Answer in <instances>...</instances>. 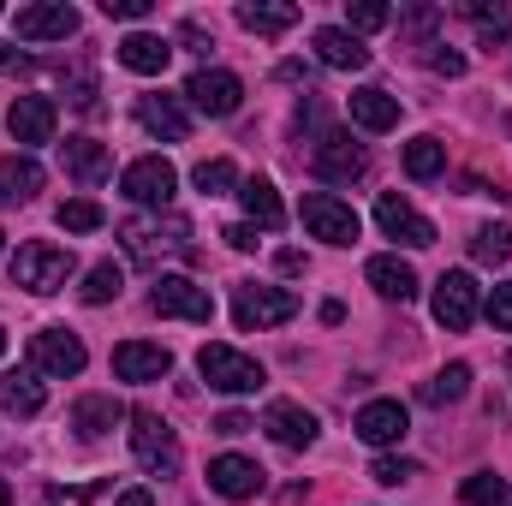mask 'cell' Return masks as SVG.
I'll use <instances>...</instances> for the list:
<instances>
[{
  "instance_id": "db71d44e",
  "label": "cell",
  "mask_w": 512,
  "mask_h": 506,
  "mask_svg": "<svg viewBox=\"0 0 512 506\" xmlns=\"http://www.w3.org/2000/svg\"><path fill=\"white\" fill-rule=\"evenodd\" d=\"M0 352H6V334H0Z\"/></svg>"
},
{
  "instance_id": "f907efd6",
  "label": "cell",
  "mask_w": 512,
  "mask_h": 506,
  "mask_svg": "<svg viewBox=\"0 0 512 506\" xmlns=\"http://www.w3.org/2000/svg\"><path fill=\"white\" fill-rule=\"evenodd\" d=\"M6 501H12V489H6V477H0V506H6Z\"/></svg>"
},
{
  "instance_id": "484cf974",
  "label": "cell",
  "mask_w": 512,
  "mask_h": 506,
  "mask_svg": "<svg viewBox=\"0 0 512 506\" xmlns=\"http://www.w3.org/2000/svg\"><path fill=\"white\" fill-rule=\"evenodd\" d=\"M239 203H245V215H251L262 233H280L286 227V209H280V191L256 173V179H239Z\"/></svg>"
},
{
  "instance_id": "2e32d148",
  "label": "cell",
  "mask_w": 512,
  "mask_h": 506,
  "mask_svg": "<svg viewBox=\"0 0 512 506\" xmlns=\"http://www.w3.org/2000/svg\"><path fill=\"white\" fill-rule=\"evenodd\" d=\"M209 489L221 501H256L262 495V465L245 459V453H221V459H209Z\"/></svg>"
},
{
  "instance_id": "f5cc1de1",
  "label": "cell",
  "mask_w": 512,
  "mask_h": 506,
  "mask_svg": "<svg viewBox=\"0 0 512 506\" xmlns=\"http://www.w3.org/2000/svg\"><path fill=\"white\" fill-rule=\"evenodd\" d=\"M0 251H6V233H0Z\"/></svg>"
},
{
  "instance_id": "e575fe53",
  "label": "cell",
  "mask_w": 512,
  "mask_h": 506,
  "mask_svg": "<svg viewBox=\"0 0 512 506\" xmlns=\"http://www.w3.org/2000/svg\"><path fill=\"white\" fill-rule=\"evenodd\" d=\"M120 286H126V268H120V262H96V268L84 274L78 298H84V304H108V298H120Z\"/></svg>"
},
{
  "instance_id": "f546056e",
  "label": "cell",
  "mask_w": 512,
  "mask_h": 506,
  "mask_svg": "<svg viewBox=\"0 0 512 506\" xmlns=\"http://www.w3.org/2000/svg\"><path fill=\"white\" fill-rule=\"evenodd\" d=\"M0 405H6L12 417H36V411L48 405V393H42L36 370H12V376L0 381Z\"/></svg>"
},
{
  "instance_id": "d590c367",
  "label": "cell",
  "mask_w": 512,
  "mask_h": 506,
  "mask_svg": "<svg viewBox=\"0 0 512 506\" xmlns=\"http://www.w3.org/2000/svg\"><path fill=\"white\" fill-rule=\"evenodd\" d=\"M507 477H495V471H477V477H465V489H459V501L465 506H507Z\"/></svg>"
},
{
  "instance_id": "ffe728a7",
  "label": "cell",
  "mask_w": 512,
  "mask_h": 506,
  "mask_svg": "<svg viewBox=\"0 0 512 506\" xmlns=\"http://www.w3.org/2000/svg\"><path fill=\"white\" fill-rule=\"evenodd\" d=\"M114 54H120V66L137 72V78H161V72H167V60H173V42H167V36H155V30H131Z\"/></svg>"
},
{
  "instance_id": "ee69618b",
  "label": "cell",
  "mask_w": 512,
  "mask_h": 506,
  "mask_svg": "<svg viewBox=\"0 0 512 506\" xmlns=\"http://www.w3.org/2000/svg\"><path fill=\"white\" fill-rule=\"evenodd\" d=\"M256 423L251 417H245V411H221V417H215V435H227V441H233V435H251Z\"/></svg>"
},
{
  "instance_id": "11a10c76",
  "label": "cell",
  "mask_w": 512,
  "mask_h": 506,
  "mask_svg": "<svg viewBox=\"0 0 512 506\" xmlns=\"http://www.w3.org/2000/svg\"><path fill=\"white\" fill-rule=\"evenodd\" d=\"M507 506H512V495H507Z\"/></svg>"
},
{
  "instance_id": "60d3db41",
  "label": "cell",
  "mask_w": 512,
  "mask_h": 506,
  "mask_svg": "<svg viewBox=\"0 0 512 506\" xmlns=\"http://www.w3.org/2000/svg\"><path fill=\"white\" fill-rule=\"evenodd\" d=\"M483 316H489V322H495L501 334H512V280H507V286H495V292H489Z\"/></svg>"
},
{
  "instance_id": "816d5d0a",
  "label": "cell",
  "mask_w": 512,
  "mask_h": 506,
  "mask_svg": "<svg viewBox=\"0 0 512 506\" xmlns=\"http://www.w3.org/2000/svg\"><path fill=\"white\" fill-rule=\"evenodd\" d=\"M507 376H512V352H507Z\"/></svg>"
},
{
  "instance_id": "5bb4252c",
  "label": "cell",
  "mask_w": 512,
  "mask_h": 506,
  "mask_svg": "<svg viewBox=\"0 0 512 506\" xmlns=\"http://www.w3.org/2000/svg\"><path fill=\"white\" fill-rule=\"evenodd\" d=\"M316 173H322L328 185H352V179L370 173V155H364V143H352L346 131H322V137H316Z\"/></svg>"
},
{
  "instance_id": "ab89813d",
  "label": "cell",
  "mask_w": 512,
  "mask_h": 506,
  "mask_svg": "<svg viewBox=\"0 0 512 506\" xmlns=\"http://www.w3.org/2000/svg\"><path fill=\"white\" fill-rule=\"evenodd\" d=\"M370 477H376L382 489H399V483H411V477H417V465H411V459H376V465H370Z\"/></svg>"
},
{
  "instance_id": "cb8c5ba5",
  "label": "cell",
  "mask_w": 512,
  "mask_h": 506,
  "mask_svg": "<svg viewBox=\"0 0 512 506\" xmlns=\"http://www.w3.org/2000/svg\"><path fill=\"white\" fill-rule=\"evenodd\" d=\"M364 274H370V286H376L382 298H393V304H411V298H417V268H411L405 256H370Z\"/></svg>"
},
{
  "instance_id": "7bdbcfd3",
  "label": "cell",
  "mask_w": 512,
  "mask_h": 506,
  "mask_svg": "<svg viewBox=\"0 0 512 506\" xmlns=\"http://www.w3.org/2000/svg\"><path fill=\"white\" fill-rule=\"evenodd\" d=\"M179 42H191V54H209V48H215V30H209L203 18H185V24H179Z\"/></svg>"
},
{
  "instance_id": "9c48e42d",
  "label": "cell",
  "mask_w": 512,
  "mask_h": 506,
  "mask_svg": "<svg viewBox=\"0 0 512 506\" xmlns=\"http://www.w3.org/2000/svg\"><path fill=\"white\" fill-rule=\"evenodd\" d=\"M84 358H90V352H84V340H78L72 328H42V334L30 340V370H36V376L66 381V376L84 370Z\"/></svg>"
},
{
  "instance_id": "f6af8a7d",
  "label": "cell",
  "mask_w": 512,
  "mask_h": 506,
  "mask_svg": "<svg viewBox=\"0 0 512 506\" xmlns=\"http://www.w3.org/2000/svg\"><path fill=\"white\" fill-rule=\"evenodd\" d=\"M108 18H149V0H102Z\"/></svg>"
},
{
  "instance_id": "8992f818",
  "label": "cell",
  "mask_w": 512,
  "mask_h": 506,
  "mask_svg": "<svg viewBox=\"0 0 512 506\" xmlns=\"http://www.w3.org/2000/svg\"><path fill=\"white\" fill-rule=\"evenodd\" d=\"M185 102H191L197 114H209V120H227V114H239L245 84H239L233 72H221V66H197V72L185 78Z\"/></svg>"
},
{
  "instance_id": "74e56055",
  "label": "cell",
  "mask_w": 512,
  "mask_h": 506,
  "mask_svg": "<svg viewBox=\"0 0 512 506\" xmlns=\"http://www.w3.org/2000/svg\"><path fill=\"white\" fill-rule=\"evenodd\" d=\"M102 221H108V215H102L96 197H66V203H60V227H66V233H96Z\"/></svg>"
},
{
  "instance_id": "83f0119b",
  "label": "cell",
  "mask_w": 512,
  "mask_h": 506,
  "mask_svg": "<svg viewBox=\"0 0 512 506\" xmlns=\"http://www.w3.org/2000/svg\"><path fill=\"white\" fill-rule=\"evenodd\" d=\"M239 24H245L251 36H280V30L298 24V6H292V0H245V6H239Z\"/></svg>"
},
{
  "instance_id": "7402d4cb",
  "label": "cell",
  "mask_w": 512,
  "mask_h": 506,
  "mask_svg": "<svg viewBox=\"0 0 512 506\" xmlns=\"http://www.w3.org/2000/svg\"><path fill=\"white\" fill-rule=\"evenodd\" d=\"M60 161H66V173H72L78 185H102V179L114 173V155H108V143H96V137H66V143H60Z\"/></svg>"
},
{
  "instance_id": "30bf717a",
  "label": "cell",
  "mask_w": 512,
  "mask_h": 506,
  "mask_svg": "<svg viewBox=\"0 0 512 506\" xmlns=\"http://www.w3.org/2000/svg\"><path fill=\"white\" fill-rule=\"evenodd\" d=\"M304 227H310V239H322V245H352V239H358V215H352V203H340L334 191H310V197H304Z\"/></svg>"
},
{
  "instance_id": "7c38bea8",
  "label": "cell",
  "mask_w": 512,
  "mask_h": 506,
  "mask_svg": "<svg viewBox=\"0 0 512 506\" xmlns=\"http://www.w3.org/2000/svg\"><path fill=\"white\" fill-rule=\"evenodd\" d=\"M376 227H382L393 245H411V251L435 245V221H429V215H417L399 191H382V197H376Z\"/></svg>"
},
{
  "instance_id": "c3c4849f",
  "label": "cell",
  "mask_w": 512,
  "mask_h": 506,
  "mask_svg": "<svg viewBox=\"0 0 512 506\" xmlns=\"http://www.w3.org/2000/svg\"><path fill=\"white\" fill-rule=\"evenodd\" d=\"M274 262H280V274H304V268H310V262H304V251H280Z\"/></svg>"
},
{
  "instance_id": "8fae6325",
  "label": "cell",
  "mask_w": 512,
  "mask_h": 506,
  "mask_svg": "<svg viewBox=\"0 0 512 506\" xmlns=\"http://www.w3.org/2000/svg\"><path fill=\"white\" fill-rule=\"evenodd\" d=\"M120 239H126V251L137 256V262H155L161 251H179V256H191V227L185 221H126L120 227Z\"/></svg>"
},
{
  "instance_id": "b9f144b4",
  "label": "cell",
  "mask_w": 512,
  "mask_h": 506,
  "mask_svg": "<svg viewBox=\"0 0 512 506\" xmlns=\"http://www.w3.org/2000/svg\"><path fill=\"white\" fill-rule=\"evenodd\" d=\"M423 66H429V72H447V78H459V72H465V54H453V48H441V42H429V54H423Z\"/></svg>"
},
{
  "instance_id": "e0dca14e",
  "label": "cell",
  "mask_w": 512,
  "mask_h": 506,
  "mask_svg": "<svg viewBox=\"0 0 512 506\" xmlns=\"http://www.w3.org/2000/svg\"><path fill=\"white\" fill-rule=\"evenodd\" d=\"M310 48H316V60H322V66H334V72H364V66H370L364 36H352L346 24H322V30L310 36Z\"/></svg>"
},
{
  "instance_id": "277c9868",
  "label": "cell",
  "mask_w": 512,
  "mask_h": 506,
  "mask_svg": "<svg viewBox=\"0 0 512 506\" xmlns=\"http://www.w3.org/2000/svg\"><path fill=\"white\" fill-rule=\"evenodd\" d=\"M429 310H435V322H441L447 334H465V328L477 322V310H483V292H477V280H471L465 268H453V274H441V280H435Z\"/></svg>"
},
{
  "instance_id": "6da1fadb",
  "label": "cell",
  "mask_w": 512,
  "mask_h": 506,
  "mask_svg": "<svg viewBox=\"0 0 512 506\" xmlns=\"http://www.w3.org/2000/svg\"><path fill=\"white\" fill-rule=\"evenodd\" d=\"M72 274H78V256H72V245L30 239V245H18V256H12V286H24V292H36V298L66 292V280H72Z\"/></svg>"
},
{
  "instance_id": "ac0fdd59",
  "label": "cell",
  "mask_w": 512,
  "mask_h": 506,
  "mask_svg": "<svg viewBox=\"0 0 512 506\" xmlns=\"http://www.w3.org/2000/svg\"><path fill=\"white\" fill-rule=\"evenodd\" d=\"M358 441L364 447H393V441H405V429H411V417H405V405L399 399H370L364 411H358Z\"/></svg>"
},
{
  "instance_id": "f1b7e54d",
  "label": "cell",
  "mask_w": 512,
  "mask_h": 506,
  "mask_svg": "<svg viewBox=\"0 0 512 506\" xmlns=\"http://www.w3.org/2000/svg\"><path fill=\"white\" fill-rule=\"evenodd\" d=\"M36 191H42V167L30 155H6L0 161V209L6 203H30Z\"/></svg>"
},
{
  "instance_id": "44dd1931",
  "label": "cell",
  "mask_w": 512,
  "mask_h": 506,
  "mask_svg": "<svg viewBox=\"0 0 512 506\" xmlns=\"http://www.w3.org/2000/svg\"><path fill=\"white\" fill-rule=\"evenodd\" d=\"M137 126L149 131V137L185 143V131H191V114H185V102H179V96H137Z\"/></svg>"
},
{
  "instance_id": "ba28073f",
  "label": "cell",
  "mask_w": 512,
  "mask_h": 506,
  "mask_svg": "<svg viewBox=\"0 0 512 506\" xmlns=\"http://www.w3.org/2000/svg\"><path fill=\"white\" fill-rule=\"evenodd\" d=\"M149 304H155V316H173V322H209V316H215L209 286H197V280H185V274H161L155 292H149Z\"/></svg>"
},
{
  "instance_id": "5b68a950",
  "label": "cell",
  "mask_w": 512,
  "mask_h": 506,
  "mask_svg": "<svg viewBox=\"0 0 512 506\" xmlns=\"http://www.w3.org/2000/svg\"><path fill=\"white\" fill-rule=\"evenodd\" d=\"M197 370H203V381H209V387H221V393H256V387L268 381L256 358L233 352V346H221V340L197 352Z\"/></svg>"
},
{
  "instance_id": "836d02e7",
  "label": "cell",
  "mask_w": 512,
  "mask_h": 506,
  "mask_svg": "<svg viewBox=\"0 0 512 506\" xmlns=\"http://www.w3.org/2000/svg\"><path fill=\"white\" fill-rule=\"evenodd\" d=\"M465 18L477 24V36H483L489 48L512 36V12H507V6H489V0H465Z\"/></svg>"
},
{
  "instance_id": "4316f807",
  "label": "cell",
  "mask_w": 512,
  "mask_h": 506,
  "mask_svg": "<svg viewBox=\"0 0 512 506\" xmlns=\"http://www.w3.org/2000/svg\"><path fill=\"white\" fill-rule=\"evenodd\" d=\"M352 126H364V131H393V126H399V102H393L387 90H376V84L352 90Z\"/></svg>"
},
{
  "instance_id": "9a60e30c",
  "label": "cell",
  "mask_w": 512,
  "mask_h": 506,
  "mask_svg": "<svg viewBox=\"0 0 512 506\" xmlns=\"http://www.w3.org/2000/svg\"><path fill=\"white\" fill-rule=\"evenodd\" d=\"M262 429L280 441V447H292V453H304L316 435H322V423H316V411H304L298 399H274L268 411H262Z\"/></svg>"
},
{
  "instance_id": "603a6c76",
  "label": "cell",
  "mask_w": 512,
  "mask_h": 506,
  "mask_svg": "<svg viewBox=\"0 0 512 506\" xmlns=\"http://www.w3.org/2000/svg\"><path fill=\"white\" fill-rule=\"evenodd\" d=\"M167 370H173V352L167 346H143V340L114 346V376L120 381H161Z\"/></svg>"
},
{
  "instance_id": "4dcf8cb0",
  "label": "cell",
  "mask_w": 512,
  "mask_h": 506,
  "mask_svg": "<svg viewBox=\"0 0 512 506\" xmlns=\"http://www.w3.org/2000/svg\"><path fill=\"white\" fill-rule=\"evenodd\" d=\"M405 173L411 179H441L447 173V143L441 137H411L405 143Z\"/></svg>"
},
{
  "instance_id": "bcb514c9",
  "label": "cell",
  "mask_w": 512,
  "mask_h": 506,
  "mask_svg": "<svg viewBox=\"0 0 512 506\" xmlns=\"http://www.w3.org/2000/svg\"><path fill=\"white\" fill-rule=\"evenodd\" d=\"M12 72H30V54H24V48H6V42H0V78H12Z\"/></svg>"
},
{
  "instance_id": "7dc6e473",
  "label": "cell",
  "mask_w": 512,
  "mask_h": 506,
  "mask_svg": "<svg viewBox=\"0 0 512 506\" xmlns=\"http://www.w3.org/2000/svg\"><path fill=\"white\" fill-rule=\"evenodd\" d=\"M221 239H227L233 251H256V227H245V221H239V227H221Z\"/></svg>"
},
{
  "instance_id": "8d00e7d4",
  "label": "cell",
  "mask_w": 512,
  "mask_h": 506,
  "mask_svg": "<svg viewBox=\"0 0 512 506\" xmlns=\"http://www.w3.org/2000/svg\"><path fill=\"white\" fill-rule=\"evenodd\" d=\"M191 179H197V191H203V197H227V191L239 185V167H233L227 155H215V161H203Z\"/></svg>"
},
{
  "instance_id": "7a4b0ae2",
  "label": "cell",
  "mask_w": 512,
  "mask_h": 506,
  "mask_svg": "<svg viewBox=\"0 0 512 506\" xmlns=\"http://www.w3.org/2000/svg\"><path fill=\"white\" fill-rule=\"evenodd\" d=\"M298 316V298L286 286H256V280H239L233 286V322L245 334H262V328H280Z\"/></svg>"
},
{
  "instance_id": "4fadbf2b",
  "label": "cell",
  "mask_w": 512,
  "mask_h": 506,
  "mask_svg": "<svg viewBox=\"0 0 512 506\" xmlns=\"http://www.w3.org/2000/svg\"><path fill=\"white\" fill-rule=\"evenodd\" d=\"M18 42H66L78 36V6L66 0H36V6H18Z\"/></svg>"
},
{
  "instance_id": "52a82bcc",
  "label": "cell",
  "mask_w": 512,
  "mask_h": 506,
  "mask_svg": "<svg viewBox=\"0 0 512 506\" xmlns=\"http://www.w3.org/2000/svg\"><path fill=\"white\" fill-rule=\"evenodd\" d=\"M120 191H126L131 203H143V209H167L173 191H179V173H173L167 155H143V161H131L126 173H120Z\"/></svg>"
},
{
  "instance_id": "3957f363",
  "label": "cell",
  "mask_w": 512,
  "mask_h": 506,
  "mask_svg": "<svg viewBox=\"0 0 512 506\" xmlns=\"http://www.w3.org/2000/svg\"><path fill=\"white\" fill-rule=\"evenodd\" d=\"M131 453L149 477H173L179 471V435L155 417V411H131Z\"/></svg>"
},
{
  "instance_id": "d6986e66",
  "label": "cell",
  "mask_w": 512,
  "mask_h": 506,
  "mask_svg": "<svg viewBox=\"0 0 512 506\" xmlns=\"http://www.w3.org/2000/svg\"><path fill=\"white\" fill-rule=\"evenodd\" d=\"M6 126H12V137H18L24 149H36V143H54L60 114H54V102H48V96H18V102H12V114H6Z\"/></svg>"
},
{
  "instance_id": "d6a6232c",
  "label": "cell",
  "mask_w": 512,
  "mask_h": 506,
  "mask_svg": "<svg viewBox=\"0 0 512 506\" xmlns=\"http://www.w3.org/2000/svg\"><path fill=\"white\" fill-rule=\"evenodd\" d=\"M465 393H471V370H465V364H447L435 381H423V387H417V399H423V405H453V399H465Z\"/></svg>"
},
{
  "instance_id": "681fc988",
  "label": "cell",
  "mask_w": 512,
  "mask_h": 506,
  "mask_svg": "<svg viewBox=\"0 0 512 506\" xmlns=\"http://www.w3.org/2000/svg\"><path fill=\"white\" fill-rule=\"evenodd\" d=\"M114 506H155L149 489H126V495H114Z\"/></svg>"
},
{
  "instance_id": "1f68e13d",
  "label": "cell",
  "mask_w": 512,
  "mask_h": 506,
  "mask_svg": "<svg viewBox=\"0 0 512 506\" xmlns=\"http://www.w3.org/2000/svg\"><path fill=\"white\" fill-rule=\"evenodd\" d=\"M471 262H483V268L512 262V227H507V221H489V227H477V233H471Z\"/></svg>"
},
{
  "instance_id": "f35d334b",
  "label": "cell",
  "mask_w": 512,
  "mask_h": 506,
  "mask_svg": "<svg viewBox=\"0 0 512 506\" xmlns=\"http://www.w3.org/2000/svg\"><path fill=\"white\" fill-rule=\"evenodd\" d=\"M387 18H393V12H387L382 0H352V6H346V30H352V36H364V30H382Z\"/></svg>"
},
{
  "instance_id": "d4e9b609",
  "label": "cell",
  "mask_w": 512,
  "mask_h": 506,
  "mask_svg": "<svg viewBox=\"0 0 512 506\" xmlns=\"http://www.w3.org/2000/svg\"><path fill=\"white\" fill-rule=\"evenodd\" d=\"M72 423H78V435H108V429L131 423V411L114 393H84V399L72 405Z\"/></svg>"
}]
</instances>
